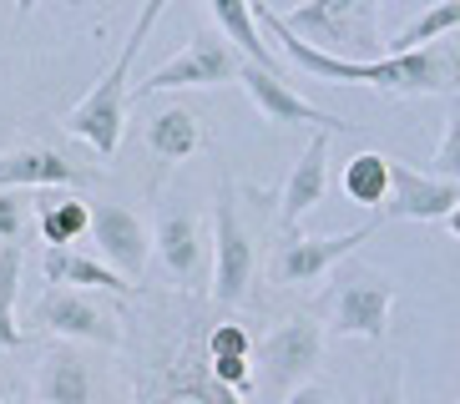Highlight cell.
I'll use <instances>...</instances> for the list:
<instances>
[{"instance_id": "6da1fadb", "label": "cell", "mask_w": 460, "mask_h": 404, "mask_svg": "<svg viewBox=\"0 0 460 404\" xmlns=\"http://www.w3.org/2000/svg\"><path fill=\"white\" fill-rule=\"evenodd\" d=\"M253 21L258 31H269L284 46L288 66L309 71L329 86H375V92H390V96H456L460 86V56L450 40H435V46H420V51H405V56H379V61H334V56L288 36L279 26L273 5H253Z\"/></svg>"}, {"instance_id": "7a4b0ae2", "label": "cell", "mask_w": 460, "mask_h": 404, "mask_svg": "<svg viewBox=\"0 0 460 404\" xmlns=\"http://www.w3.org/2000/svg\"><path fill=\"white\" fill-rule=\"evenodd\" d=\"M177 338H163L152 364H142L137 379V404H243L238 394H228L223 384H213L208 374L203 334L192 329V313H177Z\"/></svg>"}, {"instance_id": "3957f363", "label": "cell", "mask_w": 460, "mask_h": 404, "mask_svg": "<svg viewBox=\"0 0 460 404\" xmlns=\"http://www.w3.org/2000/svg\"><path fill=\"white\" fill-rule=\"evenodd\" d=\"M163 15H167L163 0L142 5V15H137V26H132V36H127V46L117 51V61H111V71L96 81V86L82 96V101H76V107L66 111V132L82 136L96 157H117V147H122V132H127V76H132V61H137V51H142L147 31L157 26Z\"/></svg>"}, {"instance_id": "277c9868", "label": "cell", "mask_w": 460, "mask_h": 404, "mask_svg": "<svg viewBox=\"0 0 460 404\" xmlns=\"http://www.w3.org/2000/svg\"><path fill=\"white\" fill-rule=\"evenodd\" d=\"M273 15L294 40L334 56V61H379L375 0H314V5H294V11H273Z\"/></svg>"}, {"instance_id": "5b68a950", "label": "cell", "mask_w": 460, "mask_h": 404, "mask_svg": "<svg viewBox=\"0 0 460 404\" xmlns=\"http://www.w3.org/2000/svg\"><path fill=\"white\" fill-rule=\"evenodd\" d=\"M238 71H243V61L233 56L228 40L198 26L172 61H163L147 81H137V96L177 92V86H228V81H238Z\"/></svg>"}, {"instance_id": "8992f818", "label": "cell", "mask_w": 460, "mask_h": 404, "mask_svg": "<svg viewBox=\"0 0 460 404\" xmlns=\"http://www.w3.org/2000/svg\"><path fill=\"white\" fill-rule=\"evenodd\" d=\"M238 188L223 182L217 188V242H213V303L223 309H238L248 298V283H253V238H248L243 217H238Z\"/></svg>"}, {"instance_id": "52a82bcc", "label": "cell", "mask_w": 460, "mask_h": 404, "mask_svg": "<svg viewBox=\"0 0 460 404\" xmlns=\"http://www.w3.org/2000/svg\"><path fill=\"white\" fill-rule=\"evenodd\" d=\"M375 238V223L365 228H349V233H329V238H309V233H288L279 248H273V263H269V278L279 288H304V283H319L329 268H339L344 258L359 248V242Z\"/></svg>"}, {"instance_id": "ba28073f", "label": "cell", "mask_w": 460, "mask_h": 404, "mask_svg": "<svg viewBox=\"0 0 460 404\" xmlns=\"http://www.w3.org/2000/svg\"><path fill=\"white\" fill-rule=\"evenodd\" d=\"M31 319L41 323L46 334L56 338H76V344H107L117 349L122 344V319L92 294H76V288H46L36 298V313Z\"/></svg>"}, {"instance_id": "9c48e42d", "label": "cell", "mask_w": 460, "mask_h": 404, "mask_svg": "<svg viewBox=\"0 0 460 404\" xmlns=\"http://www.w3.org/2000/svg\"><path fill=\"white\" fill-rule=\"evenodd\" d=\"M390 309H394L390 278L365 273V268L339 273L334 303H329V319H334L339 338H369V344H379L385 338V323H390Z\"/></svg>"}, {"instance_id": "30bf717a", "label": "cell", "mask_w": 460, "mask_h": 404, "mask_svg": "<svg viewBox=\"0 0 460 404\" xmlns=\"http://www.w3.org/2000/svg\"><path fill=\"white\" fill-rule=\"evenodd\" d=\"M86 233L96 242V263L102 268H111L122 283L142 278V268H147V258H152V238H147V223L132 207H122V202H96Z\"/></svg>"}, {"instance_id": "8fae6325", "label": "cell", "mask_w": 460, "mask_h": 404, "mask_svg": "<svg viewBox=\"0 0 460 404\" xmlns=\"http://www.w3.org/2000/svg\"><path fill=\"white\" fill-rule=\"evenodd\" d=\"M460 182H440L430 172H415L405 162L390 157V192L379 202V217H420V223H446L460 233Z\"/></svg>"}, {"instance_id": "7c38bea8", "label": "cell", "mask_w": 460, "mask_h": 404, "mask_svg": "<svg viewBox=\"0 0 460 404\" xmlns=\"http://www.w3.org/2000/svg\"><path fill=\"white\" fill-rule=\"evenodd\" d=\"M319 359H324V329L314 319H288L263 338V374H269L273 390L284 394L294 384H304L319 369Z\"/></svg>"}, {"instance_id": "4fadbf2b", "label": "cell", "mask_w": 460, "mask_h": 404, "mask_svg": "<svg viewBox=\"0 0 460 404\" xmlns=\"http://www.w3.org/2000/svg\"><path fill=\"white\" fill-rule=\"evenodd\" d=\"M238 86L248 92V101L258 107V117H263V121H279V127H298V121H309V127H319L324 136H334V132H354V121L334 117V111H319L314 101H304V96H298L294 86H288V81L269 76V71L243 66V71H238Z\"/></svg>"}, {"instance_id": "5bb4252c", "label": "cell", "mask_w": 460, "mask_h": 404, "mask_svg": "<svg viewBox=\"0 0 460 404\" xmlns=\"http://www.w3.org/2000/svg\"><path fill=\"white\" fill-rule=\"evenodd\" d=\"M324 192H329V136L314 132L309 147H304V157H298L294 172H288L284 192H279V223L294 233L298 223L319 207V198H324Z\"/></svg>"}, {"instance_id": "9a60e30c", "label": "cell", "mask_w": 460, "mask_h": 404, "mask_svg": "<svg viewBox=\"0 0 460 404\" xmlns=\"http://www.w3.org/2000/svg\"><path fill=\"white\" fill-rule=\"evenodd\" d=\"M76 182H86V172L51 147L0 152V192H26V188L46 192V188H76Z\"/></svg>"}, {"instance_id": "2e32d148", "label": "cell", "mask_w": 460, "mask_h": 404, "mask_svg": "<svg viewBox=\"0 0 460 404\" xmlns=\"http://www.w3.org/2000/svg\"><path fill=\"white\" fill-rule=\"evenodd\" d=\"M147 238H152V253L163 258L167 278H177V283L198 278V268H203V233H198V217L192 213H182V207L167 202L163 213H157V228Z\"/></svg>"}, {"instance_id": "e0dca14e", "label": "cell", "mask_w": 460, "mask_h": 404, "mask_svg": "<svg viewBox=\"0 0 460 404\" xmlns=\"http://www.w3.org/2000/svg\"><path fill=\"white\" fill-rule=\"evenodd\" d=\"M213 11V26H217V36L233 46V56L243 61V66H253V71H269V76H279V81H288V66L273 56V46L263 40V31H258V21H253V5H238V0H213L208 5Z\"/></svg>"}, {"instance_id": "ac0fdd59", "label": "cell", "mask_w": 460, "mask_h": 404, "mask_svg": "<svg viewBox=\"0 0 460 404\" xmlns=\"http://www.w3.org/2000/svg\"><path fill=\"white\" fill-rule=\"evenodd\" d=\"M36 394H41V404H92L96 400L92 364L76 349L56 344V349L41 354V364H36Z\"/></svg>"}, {"instance_id": "d6986e66", "label": "cell", "mask_w": 460, "mask_h": 404, "mask_svg": "<svg viewBox=\"0 0 460 404\" xmlns=\"http://www.w3.org/2000/svg\"><path fill=\"white\" fill-rule=\"evenodd\" d=\"M41 268L51 288H76V294L96 288V294H122V298L132 294V283H122L111 268H102L92 253H76V248H46Z\"/></svg>"}, {"instance_id": "ffe728a7", "label": "cell", "mask_w": 460, "mask_h": 404, "mask_svg": "<svg viewBox=\"0 0 460 404\" xmlns=\"http://www.w3.org/2000/svg\"><path fill=\"white\" fill-rule=\"evenodd\" d=\"M147 147L157 162H188L192 152L208 147V136H203V127H198V117H192L188 107H167L147 121Z\"/></svg>"}, {"instance_id": "44dd1931", "label": "cell", "mask_w": 460, "mask_h": 404, "mask_svg": "<svg viewBox=\"0 0 460 404\" xmlns=\"http://www.w3.org/2000/svg\"><path fill=\"white\" fill-rule=\"evenodd\" d=\"M36 213H41V238L51 242V248H71L76 238H86L92 202L71 198V192H41V198H36Z\"/></svg>"}, {"instance_id": "7402d4cb", "label": "cell", "mask_w": 460, "mask_h": 404, "mask_svg": "<svg viewBox=\"0 0 460 404\" xmlns=\"http://www.w3.org/2000/svg\"><path fill=\"white\" fill-rule=\"evenodd\" d=\"M339 188L354 207H379L385 192H390V157H379V152H359V157L344 162V172H339Z\"/></svg>"}, {"instance_id": "603a6c76", "label": "cell", "mask_w": 460, "mask_h": 404, "mask_svg": "<svg viewBox=\"0 0 460 404\" xmlns=\"http://www.w3.org/2000/svg\"><path fill=\"white\" fill-rule=\"evenodd\" d=\"M456 26H460V0H440L430 11H420L415 21H405L385 56H405V51H420V46H435V40H446Z\"/></svg>"}, {"instance_id": "cb8c5ba5", "label": "cell", "mask_w": 460, "mask_h": 404, "mask_svg": "<svg viewBox=\"0 0 460 404\" xmlns=\"http://www.w3.org/2000/svg\"><path fill=\"white\" fill-rule=\"evenodd\" d=\"M15 294H21V248H0V349H15L21 344Z\"/></svg>"}, {"instance_id": "d4e9b609", "label": "cell", "mask_w": 460, "mask_h": 404, "mask_svg": "<svg viewBox=\"0 0 460 404\" xmlns=\"http://www.w3.org/2000/svg\"><path fill=\"white\" fill-rule=\"evenodd\" d=\"M203 354L208 359H248V354H253V338H248L238 323H213L203 334Z\"/></svg>"}, {"instance_id": "484cf974", "label": "cell", "mask_w": 460, "mask_h": 404, "mask_svg": "<svg viewBox=\"0 0 460 404\" xmlns=\"http://www.w3.org/2000/svg\"><path fill=\"white\" fill-rule=\"evenodd\" d=\"M456 152H460V111H450L446 117V136H440V152H435V172L430 177H440V182H460V162H456Z\"/></svg>"}, {"instance_id": "4316f807", "label": "cell", "mask_w": 460, "mask_h": 404, "mask_svg": "<svg viewBox=\"0 0 460 404\" xmlns=\"http://www.w3.org/2000/svg\"><path fill=\"white\" fill-rule=\"evenodd\" d=\"M21 228H26V207L15 192H0V238L5 248H21Z\"/></svg>"}, {"instance_id": "83f0119b", "label": "cell", "mask_w": 460, "mask_h": 404, "mask_svg": "<svg viewBox=\"0 0 460 404\" xmlns=\"http://www.w3.org/2000/svg\"><path fill=\"white\" fill-rule=\"evenodd\" d=\"M284 404H329V394L319 390V384H298V390L284 394Z\"/></svg>"}, {"instance_id": "f1b7e54d", "label": "cell", "mask_w": 460, "mask_h": 404, "mask_svg": "<svg viewBox=\"0 0 460 404\" xmlns=\"http://www.w3.org/2000/svg\"><path fill=\"white\" fill-rule=\"evenodd\" d=\"M5 400H11V379L0 374V404H5Z\"/></svg>"}]
</instances>
